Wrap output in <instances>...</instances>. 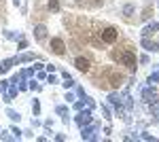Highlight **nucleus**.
Instances as JSON below:
<instances>
[{"instance_id":"6","label":"nucleus","mask_w":159,"mask_h":142,"mask_svg":"<svg viewBox=\"0 0 159 142\" xmlns=\"http://www.w3.org/2000/svg\"><path fill=\"white\" fill-rule=\"evenodd\" d=\"M45 34H47L45 25H38V28H36V38H38V40H43V38H45Z\"/></svg>"},{"instance_id":"1","label":"nucleus","mask_w":159,"mask_h":142,"mask_svg":"<svg viewBox=\"0 0 159 142\" xmlns=\"http://www.w3.org/2000/svg\"><path fill=\"white\" fill-rule=\"evenodd\" d=\"M112 57L117 59V62H121L123 66H127V68H136V55L129 51V49H123V51H115L112 53Z\"/></svg>"},{"instance_id":"7","label":"nucleus","mask_w":159,"mask_h":142,"mask_svg":"<svg viewBox=\"0 0 159 142\" xmlns=\"http://www.w3.org/2000/svg\"><path fill=\"white\" fill-rule=\"evenodd\" d=\"M49 9H53V11H57V9H60L57 0H49Z\"/></svg>"},{"instance_id":"3","label":"nucleus","mask_w":159,"mask_h":142,"mask_svg":"<svg viewBox=\"0 0 159 142\" xmlns=\"http://www.w3.org/2000/svg\"><path fill=\"white\" fill-rule=\"evenodd\" d=\"M51 49H53V53H57V55H64V51H66V45H64V40H61V38H51Z\"/></svg>"},{"instance_id":"2","label":"nucleus","mask_w":159,"mask_h":142,"mask_svg":"<svg viewBox=\"0 0 159 142\" xmlns=\"http://www.w3.org/2000/svg\"><path fill=\"white\" fill-rule=\"evenodd\" d=\"M100 38H102V43L112 45V43L119 38V30H117V28H112V25H108V28H104V30L100 32Z\"/></svg>"},{"instance_id":"5","label":"nucleus","mask_w":159,"mask_h":142,"mask_svg":"<svg viewBox=\"0 0 159 142\" xmlns=\"http://www.w3.org/2000/svg\"><path fill=\"white\" fill-rule=\"evenodd\" d=\"M121 81H123L121 74H115V72L110 74V83H112V87H119V85H121Z\"/></svg>"},{"instance_id":"4","label":"nucleus","mask_w":159,"mask_h":142,"mask_svg":"<svg viewBox=\"0 0 159 142\" xmlns=\"http://www.w3.org/2000/svg\"><path fill=\"white\" fill-rule=\"evenodd\" d=\"M74 66H76L81 72H87L91 64H89V59H87V57H76V59H74Z\"/></svg>"}]
</instances>
